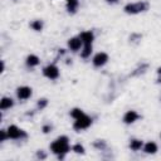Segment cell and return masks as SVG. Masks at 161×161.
Returning a JSON list of instances; mask_svg holds the SVG:
<instances>
[{
	"label": "cell",
	"instance_id": "1",
	"mask_svg": "<svg viewBox=\"0 0 161 161\" xmlns=\"http://www.w3.org/2000/svg\"><path fill=\"white\" fill-rule=\"evenodd\" d=\"M50 148L54 153L58 155L59 158H63L64 155L69 151V145H68V137L67 136H60L58 137L52 145H50Z\"/></svg>",
	"mask_w": 161,
	"mask_h": 161
},
{
	"label": "cell",
	"instance_id": "2",
	"mask_svg": "<svg viewBox=\"0 0 161 161\" xmlns=\"http://www.w3.org/2000/svg\"><path fill=\"white\" fill-rule=\"evenodd\" d=\"M91 125H92V118L88 117L87 114H82L80 117L75 118L74 125H73V128H74L75 131H82V130L88 128Z\"/></svg>",
	"mask_w": 161,
	"mask_h": 161
},
{
	"label": "cell",
	"instance_id": "3",
	"mask_svg": "<svg viewBox=\"0 0 161 161\" xmlns=\"http://www.w3.org/2000/svg\"><path fill=\"white\" fill-rule=\"evenodd\" d=\"M147 9V4L143 1H138V3H132V4H127L125 6V11L128 14H137L141 11H145Z\"/></svg>",
	"mask_w": 161,
	"mask_h": 161
},
{
	"label": "cell",
	"instance_id": "4",
	"mask_svg": "<svg viewBox=\"0 0 161 161\" xmlns=\"http://www.w3.org/2000/svg\"><path fill=\"white\" fill-rule=\"evenodd\" d=\"M6 131H8L9 137L10 138H14V140H18V138H21V137H26V133L23 130H20L19 127H16L15 125L9 126Z\"/></svg>",
	"mask_w": 161,
	"mask_h": 161
},
{
	"label": "cell",
	"instance_id": "5",
	"mask_svg": "<svg viewBox=\"0 0 161 161\" xmlns=\"http://www.w3.org/2000/svg\"><path fill=\"white\" fill-rule=\"evenodd\" d=\"M43 74L49 79H57L59 77V69H58L57 65L50 64V65H48L43 69Z\"/></svg>",
	"mask_w": 161,
	"mask_h": 161
},
{
	"label": "cell",
	"instance_id": "6",
	"mask_svg": "<svg viewBox=\"0 0 161 161\" xmlns=\"http://www.w3.org/2000/svg\"><path fill=\"white\" fill-rule=\"evenodd\" d=\"M107 60H108V55H107V53H104V52L97 53V54L93 57V64H94L96 67H102V65H104V64L107 63Z\"/></svg>",
	"mask_w": 161,
	"mask_h": 161
},
{
	"label": "cell",
	"instance_id": "7",
	"mask_svg": "<svg viewBox=\"0 0 161 161\" xmlns=\"http://www.w3.org/2000/svg\"><path fill=\"white\" fill-rule=\"evenodd\" d=\"M16 96L19 99H28L31 96V88L30 87H19L16 89Z\"/></svg>",
	"mask_w": 161,
	"mask_h": 161
},
{
	"label": "cell",
	"instance_id": "8",
	"mask_svg": "<svg viewBox=\"0 0 161 161\" xmlns=\"http://www.w3.org/2000/svg\"><path fill=\"white\" fill-rule=\"evenodd\" d=\"M138 118H140V116H138V113L136 111H127L125 113V116H123V122L127 123V125H130V123L136 122Z\"/></svg>",
	"mask_w": 161,
	"mask_h": 161
},
{
	"label": "cell",
	"instance_id": "9",
	"mask_svg": "<svg viewBox=\"0 0 161 161\" xmlns=\"http://www.w3.org/2000/svg\"><path fill=\"white\" fill-rule=\"evenodd\" d=\"M82 40H80V38L78 36V38H72V39H69V42H68V47L73 50V52H77L78 49H80V47H82Z\"/></svg>",
	"mask_w": 161,
	"mask_h": 161
},
{
	"label": "cell",
	"instance_id": "10",
	"mask_svg": "<svg viewBox=\"0 0 161 161\" xmlns=\"http://www.w3.org/2000/svg\"><path fill=\"white\" fill-rule=\"evenodd\" d=\"M79 38H80V40H82L83 44H92V42L94 39L92 31H83V33H80Z\"/></svg>",
	"mask_w": 161,
	"mask_h": 161
},
{
	"label": "cell",
	"instance_id": "11",
	"mask_svg": "<svg viewBox=\"0 0 161 161\" xmlns=\"http://www.w3.org/2000/svg\"><path fill=\"white\" fill-rule=\"evenodd\" d=\"M13 104H14V102H13V99H11V98H9V97H4V98L0 101V108H1L3 111H4V109L10 108Z\"/></svg>",
	"mask_w": 161,
	"mask_h": 161
},
{
	"label": "cell",
	"instance_id": "12",
	"mask_svg": "<svg viewBox=\"0 0 161 161\" xmlns=\"http://www.w3.org/2000/svg\"><path fill=\"white\" fill-rule=\"evenodd\" d=\"M143 151L146 152V153H155L156 151H157V145L155 143V142H147L145 146H143Z\"/></svg>",
	"mask_w": 161,
	"mask_h": 161
},
{
	"label": "cell",
	"instance_id": "13",
	"mask_svg": "<svg viewBox=\"0 0 161 161\" xmlns=\"http://www.w3.org/2000/svg\"><path fill=\"white\" fill-rule=\"evenodd\" d=\"M26 64H28L29 67H35V65L39 64V58H38L36 55H34V54H30V55L26 58Z\"/></svg>",
	"mask_w": 161,
	"mask_h": 161
},
{
	"label": "cell",
	"instance_id": "14",
	"mask_svg": "<svg viewBox=\"0 0 161 161\" xmlns=\"http://www.w3.org/2000/svg\"><path fill=\"white\" fill-rule=\"evenodd\" d=\"M78 8V0H67V9L69 13H75Z\"/></svg>",
	"mask_w": 161,
	"mask_h": 161
},
{
	"label": "cell",
	"instance_id": "15",
	"mask_svg": "<svg viewBox=\"0 0 161 161\" xmlns=\"http://www.w3.org/2000/svg\"><path fill=\"white\" fill-rule=\"evenodd\" d=\"M92 53V44H84L83 47V50L80 52V55L82 58H88Z\"/></svg>",
	"mask_w": 161,
	"mask_h": 161
},
{
	"label": "cell",
	"instance_id": "16",
	"mask_svg": "<svg viewBox=\"0 0 161 161\" xmlns=\"http://www.w3.org/2000/svg\"><path fill=\"white\" fill-rule=\"evenodd\" d=\"M130 147H131V150H133V151H138V150H141V147H142V141H141V140H132V141L130 142Z\"/></svg>",
	"mask_w": 161,
	"mask_h": 161
},
{
	"label": "cell",
	"instance_id": "17",
	"mask_svg": "<svg viewBox=\"0 0 161 161\" xmlns=\"http://www.w3.org/2000/svg\"><path fill=\"white\" fill-rule=\"evenodd\" d=\"M30 26H31L34 30L40 31V30H42V28H43V23H42L40 20H34V21L30 24Z\"/></svg>",
	"mask_w": 161,
	"mask_h": 161
},
{
	"label": "cell",
	"instance_id": "18",
	"mask_svg": "<svg viewBox=\"0 0 161 161\" xmlns=\"http://www.w3.org/2000/svg\"><path fill=\"white\" fill-rule=\"evenodd\" d=\"M82 114H84V113H83V111H82V109H79V108H74V109H72V111H70V116H72L74 119H75V118H78V117H80Z\"/></svg>",
	"mask_w": 161,
	"mask_h": 161
},
{
	"label": "cell",
	"instance_id": "19",
	"mask_svg": "<svg viewBox=\"0 0 161 161\" xmlns=\"http://www.w3.org/2000/svg\"><path fill=\"white\" fill-rule=\"evenodd\" d=\"M73 151H74L75 153H84V147H83L80 143H75V145L73 146Z\"/></svg>",
	"mask_w": 161,
	"mask_h": 161
},
{
	"label": "cell",
	"instance_id": "20",
	"mask_svg": "<svg viewBox=\"0 0 161 161\" xmlns=\"http://www.w3.org/2000/svg\"><path fill=\"white\" fill-rule=\"evenodd\" d=\"M47 103H48V101H47L45 98H42V99H39V102H38V108L43 109V108L47 106Z\"/></svg>",
	"mask_w": 161,
	"mask_h": 161
},
{
	"label": "cell",
	"instance_id": "21",
	"mask_svg": "<svg viewBox=\"0 0 161 161\" xmlns=\"http://www.w3.org/2000/svg\"><path fill=\"white\" fill-rule=\"evenodd\" d=\"M6 137H9L8 131L1 130V131H0V141H5V140H6Z\"/></svg>",
	"mask_w": 161,
	"mask_h": 161
},
{
	"label": "cell",
	"instance_id": "22",
	"mask_svg": "<svg viewBox=\"0 0 161 161\" xmlns=\"http://www.w3.org/2000/svg\"><path fill=\"white\" fill-rule=\"evenodd\" d=\"M49 130H50V126H44V127H43V132H44V133H48Z\"/></svg>",
	"mask_w": 161,
	"mask_h": 161
},
{
	"label": "cell",
	"instance_id": "23",
	"mask_svg": "<svg viewBox=\"0 0 161 161\" xmlns=\"http://www.w3.org/2000/svg\"><path fill=\"white\" fill-rule=\"evenodd\" d=\"M107 3H109V4H116V3H118V0H107Z\"/></svg>",
	"mask_w": 161,
	"mask_h": 161
},
{
	"label": "cell",
	"instance_id": "24",
	"mask_svg": "<svg viewBox=\"0 0 161 161\" xmlns=\"http://www.w3.org/2000/svg\"><path fill=\"white\" fill-rule=\"evenodd\" d=\"M157 73H158V74H161V67H158V69H157Z\"/></svg>",
	"mask_w": 161,
	"mask_h": 161
}]
</instances>
